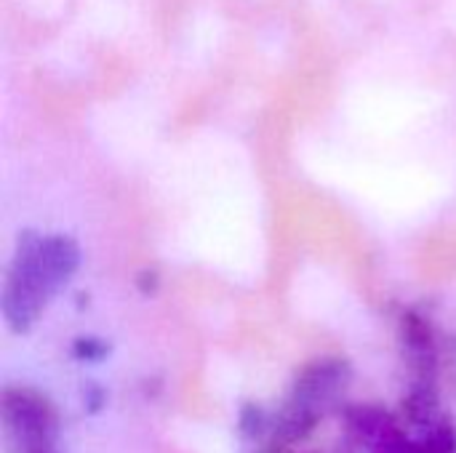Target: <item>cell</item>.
I'll use <instances>...</instances> for the list:
<instances>
[{
  "label": "cell",
  "instance_id": "6da1fadb",
  "mask_svg": "<svg viewBox=\"0 0 456 453\" xmlns=\"http://www.w3.org/2000/svg\"><path fill=\"white\" fill-rule=\"evenodd\" d=\"M80 264V248L69 235L24 232L3 288V315L13 331H27L56 291Z\"/></svg>",
  "mask_w": 456,
  "mask_h": 453
},
{
  "label": "cell",
  "instance_id": "7a4b0ae2",
  "mask_svg": "<svg viewBox=\"0 0 456 453\" xmlns=\"http://www.w3.org/2000/svg\"><path fill=\"white\" fill-rule=\"evenodd\" d=\"M345 382V363L339 360H318L302 371L294 384V392L275 422V441L294 443L305 438L321 419L323 409L331 403L337 390Z\"/></svg>",
  "mask_w": 456,
  "mask_h": 453
},
{
  "label": "cell",
  "instance_id": "3957f363",
  "mask_svg": "<svg viewBox=\"0 0 456 453\" xmlns=\"http://www.w3.org/2000/svg\"><path fill=\"white\" fill-rule=\"evenodd\" d=\"M0 409L13 453H59V419L43 395L27 387H11L3 392Z\"/></svg>",
  "mask_w": 456,
  "mask_h": 453
},
{
  "label": "cell",
  "instance_id": "277c9868",
  "mask_svg": "<svg viewBox=\"0 0 456 453\" xmlns=\"http://www.w3.org/2000/svg\"><path fill=\"white\" fill-rule=\"evenodd\" d=\"M350 427L355 435L369 446L371 453H436L430 443H417L406 438V433L379 409L371 406H355L347 411Z\"/></svg>",
  "mask_w": 456,
  "mask_h": 453
},
{
  "label": "cell",
  "instance_id": "5b68a950",
  "mask_svg": "<svg viewBox=\"0 0 456 453\" xmlns=\"http://www.w3.org/2000/svg\"><path fill=\"white\" fill-rule=\"evenodd\" d=\"M77 355L80 358H99V355H104V344H99V342H77Z\"/></svg>",
  "mask_w": 456,
  "mask_h": 453
}]
</instances>
